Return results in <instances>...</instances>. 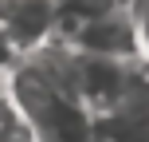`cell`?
Wrapping results in <instances>:
<instances>
[{
  "mask_svg": "<svg viewBox=\"0 0 149 142\" xmlns=\"http://www.w3.org/2000/svg\"><path fill=\"white\" fill-rule=\"evenodd\" d=\"M126 12H130V24H134L137 55H141V59H149V0H134Z\"/></svg>",
  "mask_w": 149,
  "mask_h": 142,
  "instance_id": "cell-6",
  "label": "cell"
},
{
  "mask_svg": "<svg viewBox=\"0 0 149 142\" xmlns=\"http://www.w3.org/2000/svg\"><path fill=\"white\" fill-rule=\"evenodd\" d=\"M67 44L74 47V52L110 55V59H134V55H137L134 24H130V12H126V8H102V12H94Z\"/></svg>",
  "mask_w": 149,
  "mask_h": 142,
  "instance_id": "cell-5",
  "label": "cell"
},
{
  "mask_svg": "<svg viewBox=\"0 0 149 142\" xmlns=\"http://www.w3.org/2000/svg\"><path fill=\"white\" fill-rule=\"evenodd\" d=\"M59 0H0V32L20 55L36 52L55 36Z\"/></svg>",
  "mask_w": 149,
  "mask_h": 142,
  "instance_id": "cell-3",
  "label": "cell"
},
{
  "mask_svg": "<svg viewBox=\"0 0 149 142\" xmlns=\"http://www.w3.org/2000/svg\"><path fill=\"white\" fill-rule=\"evenodd\" d=\"M94 142H149V59H130L122 99L94 119Z\"/></svg>",
  "mask_w": 149,
  "mask_h": 142,
  "instance_id": "cell-2",
  "label": "cell"
},
{
  "mask_svg": "<svg viewBox=\"0 0 149 142\" xmlns=\"http://www.w3.org/2000/svg\"><path fill=\"white\" fill-rule=\"evenodd\" d=\"M130 79V59H110V55H86L79 52V75H74V91H79L82 107L90 114H106L122 99Z\"/></svg>",
  "mask_w": 149,
  "mask_h": 142,
  "instance_id": "cell-4",
  "label": "cell"
},
{
  "mask_svg": "<svg viewBox=\"0 0 149 142\" xmlns=\"http://www.w3.org/2000/svg\"><path fill=\"white\" fill-rule=\"evenodd\" d=\"M16 63H20V52H16V47L8 44V36H4V32H0V79H4V75L12 71Z\"/></svg>",
  "mask_w": 149,
  "mask_h": 142,
  "instance_id": "cell-7",
  "label": "cell"
},
{
  "mask_svg": "<svg viewBox=\"0 0 149 142\" xmlns=\"http://www.w3.org/2000/svg\"><path fill=\"white\" fill-rule=\"evenodd\" d=\"M4 91L36 142H94V114L82 107V99L47 83L28 59L4 75Z\"/></svg>",
  "mask_w": 149,
  "mask_h": 142,
  "instance_id": "cell-1",
  "label": "cell"
}]
</instances>
